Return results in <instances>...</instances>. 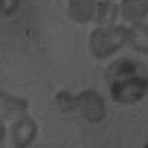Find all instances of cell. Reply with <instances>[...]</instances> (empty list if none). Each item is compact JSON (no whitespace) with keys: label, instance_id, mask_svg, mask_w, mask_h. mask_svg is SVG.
<instances>
[{"label":"cell","instance_id":"1","mask_svg":"<svg viewBox=\"0 0 148 148\" xmlns=\"http://www.w3.org/2000/svg\"><path fill=\"white\" fill-rule=\"evenodd\" d=\"M129 43V27H96L89 36V51L96 59H107Z\"/></svg>","mask_w":148,"mask_h":148},{"label":"cell","instance_id":"2","mask_svg":"<svg viewBox=\"0 0 148 148\" xmlns=\"http://www.w3.org/2000/svg\"><path fill=\"white\" fill-rule=\"evenodd\" d=\"M110 95L114 102L121 105L138 104L148 95V79L141 74L116 79L110 82Z\"/></svg>","mask_w":148,"mask_h":148},{"label":"cell","instance_id":"3","mask_svg":"<svg viewBox=\"0 0 148 148\" xmlns=\"http://www.w3.org/2000/svg\"><path fill=\"white\" fill-rule=\"evenodd\" d=\"M77 96V113L90 125H99L107 117L105 99L93 89L82 90Z\"/></svg>","mask_w":148,"mask_h":148},{"label":"cell","instance_id":"4","mask_svg":"<svg viewBox=\"0 0 148 148\" xmlns=\"http://www.w3.org/2000/svg\"><path fill=\"white\" fill-rule=\"evenodd\" d=\"M37 133H39V126H37L36 120L28 114L19 116L15 120L14 126H12V142H14V147L16 148L30 147L37 138Z\"/></svg>","mask_w":148,"mask_h":148},{"label":"cell","instance_id":"5","mask_svg":"<svg viewBox=\"0 0 148 148\" xmlns=\"http://www.w3.org/2000/svg\"><path fill=\"white\" fill-rule=\"evenodd\" d=\"M98 0H68L67 12L76 24H88L96 15Z\"/></svg>","mask_w":148,"mask_h":148},{"label":"cell","instance_id":"6","mask_svg":"<svg viewBox=\"0 0 148 148\" xmlns=\"http://www.w3.org/2000/svg\"><path fill=\"white\" fill-rule=\"evenodd\" d=\"M120 15L127 22H139L148 16V0H121Z\"/></svg>","mask_w":148,"mask_h":148},{"label":"cell","instance_id":"7","mask_svg":"<svg viewBox=\"0 0 148 148\" xmlns=\"http://www.w3.org/2000/svg\"><path fill=\"white\" fill-rule=\"evenodd\" d=\"M129 43L133 51L148 56V24L139 21L129 27Z\"/></svg>","mask_w":148,"mask_h":148},{"label":"cell","instance_id":"8","mask_svg":"<svg viewBox=\"0 0 148 148\" xmlns=\"http://www.w3.org/2000/svg\"><path fill=\"white\" fill-rule=\"evenodd\" d=\"M120 15V6L110 0H102L98 2V9L95 15V22L99 27H111L117 22V18Z\"/></svg>","mask_w":148,"mask_h":148},{"label":"cell","instance_id":"9","mask_svg":"<svg viewBox=\"0 0 148 148\" xmlns=\"http://www.w3.org/2000/svg\"><path fill=\"white\" fill-rule=\"evenodd\" d=\"M138 74V64L130 58H120L114 61L107 70V80L108 83L116 79H125Z\"/></svg>","mask_w":148,"mask_h":148},{"label":"cell","instance_id":"10","mask_svg":"<svg viewBox=\"0 0 148 148\" xmlns=\"http://www.w3.org/2000/svg\"><path fill=\"white\" fill-rule=\"evenodd\" d=\"M28 107H30L28 102L24 98L2 92V110L6 111L8 114L19 117L22 114H27Z\"/></svg>","mask_w":148,"mask_h":148},{"label":"cell","instance_id":"11","mask_svg":"<svg viewBox=\"0 0 148 148\" xmlns=\"http://www.w3.org/2000/svg\"><path fill=\"white\" fill-rule=\"evenodd\" d=\"M55 105L64 114L77 113V96L65 89H61L55 95Z\"/></svg>","mask_w":148,"mask_h":148},{"label":"cell","instance_id":"12","mask_svg":"<svg viewBox=\"0 0 148 148\" xmlns=\"http://www.w3.org/2000/svg\"><path fill=\"white\" fill-rule=\"evenodd\" d=\"M21 6V0H0V8H2L3 16H14Z\"/></svg>","mask_w":148,"mask_h":148},{"label":"cell","instance_id":"13","mask_svg":"<svg viewBox=\"0 0 148 148\" xmlns=\"http://www.w3.org/2000/svg\"><path fill=\"white\" fill-rule=\"evenodd\" d=\"M5 141V125L2 123V142Z\"/></svg>","mask_w":148,"mask_h":148},{"label":"cell","instance_id":"14","mask_svg":"<svg viewBox=\"0 0 148 148\" xmlns=\"http://www.w3.org/2000/svg\"><path fill=\"white\" fill-rule=\"evenodd\" d=\"M110 2H114V0H110Z\"/></svg>","mask_w":148,"mask_h":148}]
</instances>
